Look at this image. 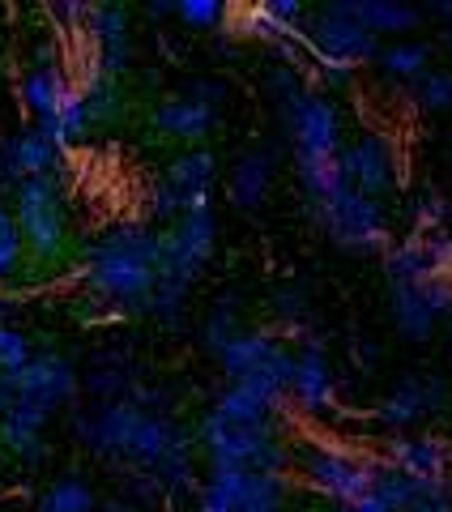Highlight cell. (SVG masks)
<instances>
[{
	"mask_svg": "<svg viewBox=\"0 0 452 512\" xmlns=\"http://www.w3.org/2000/svg\"><path fill=\"white\" fill-rule=\"evenodd\" d=\"M90 291L128 312H145L158 286V231L145 222H120L86 248Z\"/></svg>",
	"mask_w": 452,
	"mask_h": 512,
	"instance_id": "obj_1",
	"label": "cell"
},
{
	"mask_svg": "<svg viewBox=\"0 0 452 512\" xmlns=\"http://www.w3.org/2000/svg\"><path fill=\"white\" fill-rule=\"evenodd\" d=\"M214 359L231 384H244L256 397H265L269 406L290 402V372H295V346H290L278 329H235L226 338Z\"/></svg>",
	"mask_w": 452,
	"mask_h": 512,
	"instance_id": "obj_2",
	"label": "cell"
},
{
	"mask_svg": "<svg viewBox=\"0 0 452 512\" xmlns=\"http://www.w3.org/2000/svg\"><path fill=\"white\" fill-rule=\"evenodd\" d=\"M201 453L209 461V470H248V474H286L290 470V453L295 448L286 444L282 423H265V427H239L214 419V414H201L197 427Z\"/></svg>",
	"mask_w": 452,
	"mask_h": 512,
	"instance_id": "obj_3",
	"label": "cell"
},
{
	"mask_svg": "<svg viewBox=\"0 0 452 512\" xmlns=\"http://www.w3.org/2000/svg\"><path fill=\"white\" fill-rule=\"evenodd\" d=\"M13 222L22 231L26 261L35 265H60L73 248V227H69V205H64V188L56 175L43 180H22L13 188Z\"/></svg>",
	"mask_w": 452,
	"mask_h": 512,
	"instance_id": "obj_4",
	"label": "cell"
},
{
	"mask_svg": "<svg viewBox=\"0 0 452 512\" xmlns=\"http://www.w3.org/2000/svg\"><path fill=\"white\" fill-rule=\"evenodd\" d=\"M316 222L325 227V235L337 248L346 252H363V256H384V248L393 244V218L384 201H371L363 192H354L346 180L337 184L325 201L312 205Z\"/></svg>",
	"mask_w": 452,
	"mask_h": 512,
	"instance_id": "obj_5",
	"label": "cell"
},
{
	"mask_svg": "<svg viewBox=\"0 0 452 512\" xmlns=\"http://www.w3.org/2000/svg\"><path fill=\"white\" fill-rule=\"evenodd\" d=\"M290 466H299L303 487H312L320 500L346 508L371 495L380 461L376 453H350V448L316 444V448H303V453H290Z\"/></svg>",
	"mask_w": 452,
	"mask_h": 512,
	"instance_id": "obj_6",
	"label": "cell"
},
{
	"mask_svg": "<svg viewBox=\"0 0 452 512\" xmlns=\"http://www.w3.org/2000/svg\"><path fill=\"white\" fill-rule=\"evenodd\" d=\"M214 188H218V158L214 150L192 146L184 154H175L158 188L150 192V218L175 222L180 214L192 210H214Z\"/></svg>",
	"mask_w": 452,
	"mask_h": 512,
	"instance_id": "obj_7",
	"label": "cell"
},
{
	"mask_svg": "<svg viewBox=\"0 0 452 512\" xmlns=\"http://www.w3.org/2000/svg\"><path fill=\"white\" fill-rule=\"evenodd\" d=\"M286 128L295 137V163H333L346 146V128H342V111L329 94L320 90H303L299 99L282 103Z\"/></svg>",
	"mask_w": 452,
	"mask_h": 512,
	"instance_id": "obj_8",
	"label": "cell"
},
{
	"mask_svg": "<svg viewBox=\"0 0 452 512\" xmlns=\"http://www.w3.org/2000/svg\"><path fill=\"white\" fill-rule=\"evenodd\" d=\"M337 171L354 192H363L371 201H389L397 192V150L384 133L346 137L342 154H337Z\"/></svg>",
	"mask_w": 452,
	"mask_h": 512,
	"instance_id": "obj_9",
	"label": "cell"
},
{
	"mask_svg": "<svg viewBox=\"0 0 452 512\" xmlns=\"http://www.w3.org/2000/svg\"><path fill=\"white\" fill-rule=\"evenodd\" d=\"M389 308L397 333H406L410 342L431 338L452 316V282L444 278H423V282H393L389 286Z\"/></svg>",
	"mask_w": 452,
	"mask_h": 512,
	"instance_id": "obj_10",
	"label": "cell"
},
{
	"mask_svg": "<svg viewBox=\"0 0 452 512\" xmlns=\"http://www.w3.org/2000/svg\"><path fill=\"white\" fill-rule=\"evenodd\" d=\"M5 384V393L13 397V402H35L43 410H60L69 406L77 389H82V376H77V367L64 359V355H35L22 372H13Z\"/></svg>",
	"mask_w": 452,
	"mask_h": 512,
	"instance_id": "obj_11",
	"label": "cell"
},
{
	"mask_svg": "<svg viewBox=\"0 0 452 512\" xmlns=\"http://www.w3.org/2000/svg\"><path fill=\"white\" fill-rule=\"evenodd\" d=\"M376 461L410 478L452 483V448L444 436H431V431H393V436L380 440Z\"/></svg>",
	"mask_w": 452,
	"mask_h": 512,
	"instance_id": "obj_12",
	"label": "cell"
},
{
	"mask_svg": "<svg viewBox=\"0 0 452 512\" xmlns=\"http://www.w3.org/2000/svg\"><path fill=\"white\" fill-rule=\"evenodd\" d=\"M218 86H197L188 94H171V99H163L154 107V128L171 141H180L184 150L201 146V141L214 133L218 124Z\"/></svg>",
	"mask_w": 452,
	"mask_h": 512,
	"instance_id": "obj_13",
	"label": "cell"
},
{
	"mask_svg": "<svg viewBox=\"0 0 452 512\" xmlns=\"http://www.w3.org/2000/svg\"><path fill=\"white\" fill-rule=\"evenodd\" d=\"M444 402H448V384L440 376H435V372L431 376L427 372H410L376 406V419L389 427V436H393V431H414L418 423H427L431 414H440Z\"/></svg>",
	"mask_w": 452,
	"mask_h": 512,
	"instance_id": "obj_14",
	"label": "cell"
},
{
	"mask_svg": "<svg viewBox=\"0 0 452 512\" xmlns=\"http://www.w3.org/2000/svg\"><path fill=\"white\" fill-rule=\"evenodd\" d=\"M290 402H299L308 414H329L337 406V367L320 350L316 338H303L295 350V372H290Z\"/></svg>",
	"mask_w": 452,
	"mask_h": 512,
	"instance_id": "obj_15",
	"label": "cell"
},
{
	"mask_svg": "<svg viewBox=\"0 0 452 512\" xmlns=\"http://www.w3.org/2000/svg\"><path fill=\"white\" fill-rule=\"evenodd\" d=\"M371 495H380L397 512H452V483H431V478H410L397 474L389 466L376 470V487Z\"/></svg>",
	"mask_w": 452,
	"mask_h": 512,
	"instance_id": "obj_16",
	"label": "cell"
},
{
	"mask_svg": "<svg viewBox=\"0 0 452 512\" xmlns=\"http://www.w3.org/2000/svg\"><path fill=\"white\" fill-rule=\"evenodd\" d=\"M52 419H56L52 410H43L35 402H13L9 397L5 414H0V444H5V453L22 457V461L43 457V431Z\"/></svg>",
	"mask_w": 452,
	"mask_h": 512,
	"instance_id": "obj_17",
	"label": "cell"
},
{
	"mask_svg": "<svg viewBox=\"0 0 452 512\" xmlns=\"http://www.w3.org/2000/svg\"><path fill=\"white\" fill-rule=\"evenodd\" d=\"M69 86H73V77L64 73V64L52 52H43L35 64H30L26 77H22V99H26V111L35 116V124L56 116V107H60Z\"/></svg>",
	"mask_w": 452,
	"mask_h": 512,
	"instance_id": "obj_18",
	"label": "cell"
},
{
	"mask_svg": "<svg viewBox=\"0 0 452 512\" xmlns=\"http://www.w3.org/2000/svg\"><path fill=\"white\" fill-rule=\"evenodd\" d=\"M60 158L64 154L39 133V128H26V133L13 137L9 150H5V180H13V188H18L22 180H43V175H56Z\"/></svg>",
	"mask_w": 452,
	"mask_h": 512,
	"instance_id": "obj_19",
	"label": "cell"
},
{
	"mask_svg": "<svg viewBox=\"0 0 452 512\" xmlns=\"http://www.w3.org/2000/svg\"><path fill=\"white\" fill-rule=\"evenodd\" d=\"M337 9L359 22L363 30H371L376 39L406 35V30H414L418 22H423V9L401 5V0H337Z\"/></svg>",
	"mask_w": 452,
	"mask_h": 512,
	"instance_id": "obj_20",
	"label": "cell"
},
{
	"mask_svg": "<svg viewBox=\"0 0 452 512\" xmlns=\"http://www.w3.org/2000/svg\"><path fill=\"white\" fill-rule=\"evenodd\" d=\"M371 64H380V73L397 86H414L431 64H435V47L427 39H393V43H380V52Z\"/></svg>",
	"mask_w": 452,
	"mask_h": 512,
	"instance_id": "obj_21",
	"label": "cell"
},
{
	"mask_svg": "<svg viewBox=\"0 0 452 512\" xmlns=\"http://www.w3.org/2000/svg\"><path fill=\"white\" fill-rule=\"evenodd\" d=\"M209 414L226 423H239V427H265V423H282V410L269 406L265 397H256L244 384H226L218 389V397L209 402Z\"/></svg>",
	"mask_w": 452,
	"mask_h": 512,
	"instance_id": "obj_22",
	"label": "cell"
},
{
	"mask_svg": "<svg viewBox=\"0 0 452 512\" xmlns=\"http://www.w3.org/2000/svg\"><path fill=\"white\" fill-rule=\"evenodd\" d=\"M273 188V154L265 150H252L235 163L231 171V184H226V192H231V201L239 205V210H256Z\"/></svg>",
	"mask_w": 452,
	"mask_h": 512,
	"instance_id": "obj_23",
	"label": "cell"
},
{
	"mask_svg": "<svg viewBox=\"0 0 452 512\" xmlns=\"http://www.w3.org/2000/svg\"><path fill=\"white\" fill-rule=\"evenodd\" d=\"M248 470H209L197 483V512H244Z\"/></svg>",
	"mask_w": 452,
	"mask_h": 512,
	"instance_id": "obj_24",
	"label": "cell"
},
{
	"mask_svg": "<svg viewBox=\"0 0 452 512\" xmlns=\"http://www.w3.org/2000/svg\"><path fill=\"white\" fill-rule=\"evenodd\" d=\"M94 508H99V491L82 474H64L56 483H47L35 504V512H94Z\"/></svg>",
	"mask_w": 452,
	"mask_h": 512,
	"instance_id": "obj_25",
	"label": "cell"
},
{
	"mask_svg": "<svg viewBox=\"0 0 452 512\" xmlns=\"http://www.w3.org/2000/svg\"><path fill=\"white\" fill-rule=\"evenodd\" d=\"M410 99L423 111H431V116L452 111V64H431V69L410 86Z\"/></svg>",
	"mask_w": 452,
	"mask_h": 512,
	"instance_id": "obj_26",
	"label": "cell"
},
{
	"mask_svg": "<svg viewBox=\"0 0 452 512\" xmlns=\"http://www.w3.org/2000/svg\"><path fill=\"white\" fill-rule=\"evenodd\" d=\"M26 265V244H22V231L13 222V210H0V282L18 278Z\"/></svg>",
	"mask_w": 452,
	"mask_h": 512,
	"instance_id": "obj_27",
	"label": "cell"
},
{
	"mask_svg": "<svg viewBox=\"0 0 452 512\" xmlns=\"http://www.w3.org/2000/svg\"><path fill=\"white\" fill-rule=\"evenodd\" d=\"M35 359V346L22 329L13 325H0V380H9L13 372H22V367Z\"/></svg>",
	"mask_w": 452,
	"mask_h": 512,
	"instance_id": "obj_28",
	"label": "cell"
},
{
	"mask_svg": "<svg viewBox=\"0 0 452 512\" xmlns=\"http://www.w3.org/2000/svg\"><path fill=\"white\" fill-rule=\"evenodd\" d=\"M171 13L188 26H201V30L226 26V5H218V0H180V5H171Z\"/></svg>",
	"mask_w": 452,
	"mask_h": 512,
	"instance_id": "obj_29",
	"label": "cell"
},
{
	"mask_svg": "<svg viewBox=\"0 0 452 512\" xmlns=\"http://www.w3.org/2000/svg\"><path fill=\"white\" fill-rule=\"evenodd\" d=\"M342 512H397V508H389V504L380 500V495H363L359 504H346Z\"/></svg>",
	"mask_w": 452,
	"mask_h": 512,
	"instance_id": "obj_30",
	"label": "cell"
},
{
	"mask_svg": "<svg viewBox=\"0 0 452 512\" xmlns=\"http://www.w3.org/2000/svg\"><path fill=\"white\" fill-rule=\"evenodd\" d=\"M94 512H133V504H124V500H99V508Z\"/></svg>",
	"mask_w": 452,
	"mask_h": 512,
	"instance_id": "obj_31",
	"label": "cell"
},
{
	"mask_svg": "<svg viewBox=\"0 0 452 512\" xmlns=\"http://www.w3.org/2000/svg\"><path fill=\"white\" fill-rule=\"evenodd\" d=\"M440 43H444V47H448V52H452V22H448V26L440 30Z\"/></svg>",
	"mask_w": 452,
	"mask_h": 512,
	"instance_id": "obj_32",
	"label": "cell"
},
{
	"mask_svg": "<svg viewBox=\"0 0 452 512\" xmlns=\"http://www.w3.org/2000/svg\"><path fill=\"white\" fill-rule=\"evenodd\" d=\"M5 406H9V393H5V384H0V414H5Z\"/></svg>",
	"mask_w": 452,
	"mask_h": 512,
	"instance_id": "obj_33",
	"label": "cell"
},
{
	"mask_svg": "<svg viewBox=\"0 0 452 512\" xmlns=\"http://www.w3.org/2000/svg\"><path fill=\"white\" fill-rule=\"evenodd\" d=\"M448 333H452V316H448Z\"/></svg>",
	"mask_w": 452,
	"mask_h": 512,
	"instance_id": "obj_34",
	"label": "cell"
}]
</instances>
